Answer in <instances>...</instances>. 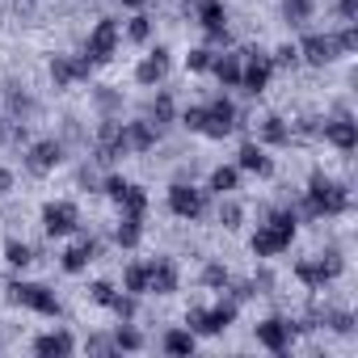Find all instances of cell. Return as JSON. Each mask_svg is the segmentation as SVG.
Instances as JSON below:
<instances>
[{"label": "cell", "instance_id": "19", "mask_svg": "<svg viewBox=\"0 0 358 358\" xmlns=\"http://www.w3.org/2000/svg\"><path fill=\"white\" fill-rule=\"evenodd\" d=\"M324 135H329V143H337V148H354V143H358V127H354L350 118L329 122V127H324Z\"/></svg>", "mask_w": 358, "mask_h": 358}, {"label": "cell", "instance_id": "17", "mask_svg": "<svg viewBox=\"0 0 358 358\" xmlns=\"http://www.w3.org/2000/svg\"><path fill=\"white\" fill-rule=\"evenodd\" d=\"M85 72H89V59H64V55L51 59V76H55V85H72V80L85 76Z\"/></svg>", "mask_w": 358, "mask_h": 358}, {"label": "cell", "instance_id": "34", "mask_svg": "<svg viewBox=\"0 0 358 358\" xmlns=\"http://www.w3.org/2000/svg\"><path fill=\"white\" fill-rule=\"evenodd\" d=\"M93 299L110 308V303H114V287H110V282H93Z\"/></svg>", "mask_w": 358, "mask_h": 358}, {"label": "cell", "instance_id": "20", "mask_svg": "<svg viewBox=\"0 0 358 358\" xmlns=\"http://www.w3.org/2000/svg\"><path fill=\"white\" fill-rule=\"evenodd\" d=\"M93 253H97V245H93V241H80V245H72V249L64 253V270H68V274L85 270V266L93 262Z\"/></svg>", "mask_w": 358, "mask_h": 358}, {"label": "cell", "instance_id": "11", "mask_svg": "<svg viewBox=\"0 0 358 358\" xmlns=\"http://www.w3.org/2000/svg\"><path fill=\"white\" fill-rule=\"evenodd\" d=\"M43 228H47L51 236L72 232V228H76V207H72V203H51V207L43 211Z\"/></svg>", "mask_w": 358, "mask_h": 358}, {"label": "cell", "instance_id": "9", "mask_svg": "<svg viewBox=\"0 0 358 358\" xmlns=\"http://www.w3.org/2000/svg\"><path fill=\"white\" fill-rule=\"evenodd\" d=\"M106 194H110L114 203H122L131 215H143V207H148L143 190H139V186H131V182H122V177H110V182H106Z\"/></svg>", "mask_w": 358, "mask_h": 358}, {"label": "cell", "instance_id": "40", "mask_svg": "<svg viewBox=\"0 0 358 358\" xmlns=\"http://www.w3.org/2000/svg\"><path fill=\"white\" fill-rule=\"evenodd\" d=\"M152 114H156V118H160V122H164V118H169V114H173V101H169V97H160V101H156V106H152Z\"/></svg>", "mask_w": 358, "mask_h": 358}, {"label": "cell", "instance_id": "39", "mask_svg": "<svg viewBox=\"0 0 358 358\" xmlns=\"http://www.w3.org/2000/svg\"><path fill=\"white\" fill-rule=\"evenodd\" d=\"M110 308H114L118 316H131V312H135V303H131L127 295H114V303H110Z\"/></svg>", "mask_w": 358, "mask_h": 358}, {"label": "cell", "instance_id": "7", "mask_svg": "<svg viewBox=\"0 0 358 358\" xmlns=\"http://www.w3.org/2000/svg\"><path fill=\"white\" fill-rule=\"evenodd\" d=\"M169 207H173V215L194 220V215H203L207 199H203V190H194V186H173V190H169Z\"/></svg>", "mask_w": 358, "mask_h": 358}, {"label": "cell", "instance_id": "25", "mask_svg": "<svg viewBox=\"0 0 358 358\" xmlns=\"http://www.w3.org/2000/svg\"><path fill=\"white\" fill-rule=\"evenodd\" d=\"M211 68H215V76H220L224 85H236V80H241V59H236V55H224V59H211Z\"/></svg>", "mask_w": 358, "mask_h": 358}, {"label": "cell", "instance_id": "41", "mask_svg": "<svg viewBox=\"0 0 358 358\" xmlns=\"http://www.w3.org/2000/svg\"><path fill=\"white\" fill-rule=\"evenodd\" d=\"M224 224H228V228H236V224H241V207H236V203H228V207H224Z\"/></svg>", "mask_w": 358, "mask_h": 358}, {"label": "cell", "instance_id": "47", "mask_svg": "<svg viewBox=\"0 0 358 358\" xmlns=\"http://www.w3.org/2000/svg\"><path fill=\"white\" fill-rule=\"evenodd\" d=\"M0 139H5V127H0Z\"/></svg>", "mask_w": 358, "mask_h": 358}, {"label": "cell", "instance_id": "24", "mask_svg": "<svg viewBox=\"0 0 358 358\" xmlns=\"http://www.w3.org/2000/svg\"><path fill=\"white\" fill-rule=\"evenodd\" d=\"M127 131V148H152L156 143V131L148 127V122H131V127H122Z\"/></svg>", "mask_w": 358, "mask_h": 358}, {"label": "cell", "instance_id": "29", "mask_svg": "<svg viewBox=\"0 0 358 358\" xmlns=\"http://www.w3.org/2000/svg\"><path fill=\"white\" fill-rule=\"evenodd\" d=\"M211 190H220V194L224 190H236V169H215L211 173Z\"/></svg>", "mask_w": 358, "mask_h": 358}, {"label": "cell", "instance_id": "22", "mask_svg": "<svg viewBox=\"0 0 358 358\" xmlns=\"http://www.w3.org/2000/svg\"><path fill=\"white\" fill-rule=\"evenodd\" d=\"M241 169H249V173H262V177H266V173H270V156H266L262 148L245 143V148H241Z\"/></svg>", "mask_w": 358, "mask_h": 358}, {"label": "cell", "instance_id": "37", "mask_svg": "<svg viewBox=\"0 0 358 358\" xmlns=\"http://www.w3.org/2000/svg\"><path fill=\"white\" fill-rule=\"evenodd\" d=\"M190 68H194V72L211 68V51H190Z\"/></svg>", "mask_w": 358, "mask_h": 358}, {"label": "cell", "instance_id": "23", "mask_svg": "<svg viewBox=\"0 0 358 358\" xmlns=\"http://www.w3.org/2000/svg\"><path fill=\"white\" fill-rule=\"evenodd\" d=\"M34 350L38 354H72V337L68 333H47V337L34 341Z\"/></svg>", "mask_w": 358, "mask_h": 358}, {"label": "cell", "instance_id": "43", "mask_svg": "<svg viewBox=\"0 0 358 358\" xmlns=\"http://www.w3.org/2000/svg\"><path fill=\"white\" fill-rule=\"evenodd\" d=\"M207 282H211V287H220V282H228V274H224L220 266H207Z\"/></svg>", "mask_w": 358, "mask_h": 358}, {"label": "cell", "instance_id": "44", "mask_svg": "<svg viewBox=\"0 0 358 358\" xmlns=\"http://www.w3.org/2000/svg\"><path fill=\"white\" fill-rule=\"evenodd\" d=\"M9 190H13V173L0 169V194H9Z\"/></svg>", "mask_w": 358, "mask_h": 358}, {"label": "cell", "instance_id": "2", "mask_svg": "<svg viewBox=\"0 0 358 358\" xmlns=\"http://www.w3.org/2000/svg\"><path fill=\"white\" fill-rule=\"evenodd\" d=\"M345 190L337 186V182H329V177H312V186H308V207L316 211V215H337V211H345Z\"/></svg>", "mask_w": 358, "mask_h": 358}, {"label": "cell", "instance_id": "10", "mask_svg": "<svg viewBox=\"0 0 358 358\" xmlns=\"http://www.w3.org/2000/svg\"><path fill=\"white\" fill-rule=\"evenodd\" d=\"M270 72H274V64H270V55H249V64L241 68V85L249 89V93H262L266 85H270Z\"/></svg>", "mask_w": 358, "mask_h": 358}, {"label": "cell", "instance_id": "36", "mask_svg": "<svg viewBox=\"0 0 358 358\" xmlns=\"http://www.w3.org/2000/svg\"><path fill=\"white\" fill-rule=\"evenodd\" d=\"M354 47H358V30L350 26V30H345V34L337 38V51H354Z\"/></svg>", "mask_w": 358, "mask_h": 358}, {"label": "cell", "instance_id": "21", "mask_svg": "<svg viewBox=\"0 0 358 358\" xmlns=\"http://www.w3.org/2000/svg\"><path fill=\"white\" fill-rule=\"evenodd\" d=\"M164 72H169V59H164V51H156V55H148V59H143V64L135 68V76H139L143 85H156V80H160Z\"/></svg>", "mask_w": 358, "mask_h": 358}, {"label": "cell", "instance_id": "13", "mask_svg": "<svg viewBox=\"0 0 358 358\" xmlns=\"http://www.w3.org/2000/svg\"><path fill=\"white\" fill-rule=\"evenodd\" d=\"M299 51H303V59H308V64H329V59H337V38H324V34H308Z\"/></svg>", "mask_w": 358, "mask_h": 358}, {"label": "cell", "instance_id": "46", "mask_svg": "<svg viewBox=\"0 0 358 358\" xmlns=\"http://www.w3.org/2000/svg\"><path fill=\"white\" fill-rule=\"evenodd\" d=\"M127 5H143V0H127Z\"/></svg>", "mask_w": 358, "mask_h": 358}, {"label": "cell", "instance_id": "31", "mask_svg": "<svg viewBox=\"0 0 358 358\" xmlns=\"http://www.w3.org/2000/svg\"><path fill=\"white\" fill-rule=\"evenodd\" d=\"M312 0H287V22H308Z\"/></svg>", "mask_w": 358, "mask_h": 358}, {"label": "cell", "instance_id": "6", "mask_svg": "<svg viewBox=\"0 0 358 358\" xmlns=\"http://www.w3.org/2000/svg\"><path fill=\"white\" fill-rule=\"evenodd\" d=\"M308 287H324L329 278H337L341 274V257L337 253H324L320 262H299V270H295Z\"/></svg>", "mask_w": 358, "mask_h": 358}, {"label": "cell", "instance_id": "5", "mask_svg": "<svg viewBox=\"0 0 358 358\" xmlns=\"http://www.w3.org/2000/svg\"><path fill=\"white\" fill-rule=\"evenodd\" d=\"M114 47H118V26H114V22H101V26L89 34L85 59H89V64H106V59L114 55Z\"/></svg>", "mask_w": 358, "mask_h": 358}, {"label": "cell", "instance_id": "1", "mask_svg": "<svg viewBox=\"0 0 358 358\" xmlns=\"http://www.w3.org/2000/svg\"><path fill=\"white\" fill-rule=\"evenodd\" d=\"M291 236H295V215L278 211V215L253 236V253H257V257H274V253H282V249L291 245Z\"/></svg>", "mask_w": 358, "mask_h": 358}, {"label": "cell", "instance_id": "38", "mask_svg": "<svg viewBox=\"0 0 358 358\" xmlns=\"http://www.w3.org/2000/svg\"><path fill=\"white\" fill-rule=\"evenodd\" d=\"M118 345H122V350H135V345H139V333H135V329H118Z\"/></svg>", "mask_w": 358, "mask_h": 358}, {"label": "cell", "instance_id": "35", "mask_svg": "<svg viewBox=\"0 0 358 358\" xmlns=\"http://www.w3.org/2000/svg\"><path fill=\"white\" fill-rule=\"evenodd\" d=\"M148 34H152V26H148V17H135V22H131V38H135V43H143Z\"/></svg>", "mask_w": 358, "mask_h": 358}, {"label": "cell", "instance_id": "12", "mask_svg": "<svg viewBox=\"0 0 358 358\" xmlns=\"http://www.w3.org/2000/svg\"><path fill=\"white\" fill-rule=\"evenodd\" d=\"M127 152V131L122 127H101V139H97V160L110 164Z\"/></svg>", "mask_w": 358, "mask_h": 358}, {"label": "cell", "instance_id": "42", "mask_svg": "<svg viewBox=\"0 0 358 358\" xmlns=\"http://www.w3.org/2000/svg\"><path fill=\"white\" fill-rule=\"evenodd\" d=\"M186 127L190 131H203V110H186Z\"/></svg>", "mask_w": 358, "mask_h": 358}, {"label": "cell", "instance_id": "30", "mask_svg": "<svg viewBox=\"0 0 358 358\" xmlns=\"http://www.w3.org/2000/svg\"><path fill=\"white\" fill-rule=\"evenodd\" d=\"M127 291H148V266H131L127 270Z\"/></svg>", "mask_w": 358, "mask_h": 358}, {"label": "cell", "instance_id": "18", "mask_svg": "<svg viewBox=\"0 0 358 358\" xmlns=\"http://www.w3.org/2000/svg\"><path fill=\"white\" fill-rule=\"evenodd\" d=\"M199 17H203L211 38H224V5L220 0H199Z\"/></svg>", "mask_w": 358, "mask_h": 358}, {"label": "cell", "instance_id": "28", "mask_svg": "<svg viewBox=\"0 0 358 358\" xmlns=\"http://www.w3.org/2000/svg\"><path fill=\"white\" fill-rule=\"evenodd\" d=\"M164 350H169V354H190V350H194V337L177 329V333H169V337H164Z\"/></svg>", "mask_w": 358, "mask_h": 358}, {"label": "cell", "instance_id": "16", "mask_svg": "<svg viewBox=\"0 0 358 358\" xmlns=\"http://www.w3.org/2000/svg\"><path fill=\"white\" fill-rule=\"evenodd\" d=\"M257 341H262L266 350H282V345L291 341V324H287V320H262V324H257Z\"/></svg>", "mask_w": 358, "mask_h": 358}, {"label": "cell", "instance_id": "26", "mask_svg": "<svg viewBox=\"0 0 358 358\" xmlns=\"http://www.w3.org/2000/svg\"><path fill=\"white\" fill-rule=\"evenodd\" d=\"M118 245H122V249L139 245V215H131V211H127V220L118 224Z\"/></svg>", "mask_w": 358, "mask_h": 358}, {"label": "cell", "instance_id": "4", "mask_svg": "<svg viewBox=\"0 0 358 358\" xmlns=\"http://www.w3.org/2000/svg\"><path fill=\"white\" fill-rule=\"evenodd\" d=\"M236 127V110H232V101H215V106H207L203 110V135H211V139H224L228 131Z\"/></svg>", "mask_w": 358, "mask_h": 358}, {"label": "cell", "instance_id": "15", "mask_svg": "<svg viewBox=\"0 0 358 358\" xmlns=\"http://www.w3.org/2000/svg\"><path fill=\"white\" fill-rule=\"evenodd\" d=\"M26 164H30V173H38V177H43V173H51V169L59 164V148H55L51 139H43V143H34V148H30Z\"/></svg>", "mask_w": 358, "mask_h": 358}, {"label": "cell", "instance_id": "32", "mask_svg": "<svg viewBox=\"0 0 358 358\" xmlns=\"http://www.w3.org/2000/svg\"><path fill=\"white\" fill-rule=\"evenodd\" d=\"M262 131H266V139H270V143H282V139H287L282 118H266V127H262Z\"/></svg>", "mask_w": 358, "mask_h": 358}, {"label": "cell", "instance_id": "27", "mask_svg": "<svg viewBox=\"0 0 358 358\" xmlns=\"http://www.w3.org/2000/svg\"><path fill=\"white\" fill-rule=\"evenodd\" d=\"M5 262L22 270V266H30V262H34V253H30V245H22V241H9V245H5Z\"/></svg>", "mask_w": 358, "mask_h": 358}, {"label": "cell", "instance_id": "45", "mask_svg": "<svg viewBox=\"0 0 358 358\" xmlns=\"http://www.w3.org/2000/svg\"><path fill=\"white\" fill-rule=\"evenodd\" d=\"M358 13V0H341V17H354Z\"/></svg>", "mask_w": 358, "mask_h": 358}, {"label": "cell", "instance_id": "33", "mask_svg": "<svg viewBox=\"0 0 358 358\" xmlns=\"http://www.w3.org/2000/svg\"><path fill=\"white\" fill-rule=\"evenodd\" d=\"M295 59H299V51H295V47H278V51H274V59H270V64H282V68H291V64H295Z\"/></svg>", "mask_w": 358, "mask_h": 358}, {"label": "cell", "instance_id": "8", "mask_svg": "<svg viewBox=\"0 0 358 358\" xmlns=\"http://www.w3.org/2000/svg\"><path fill=\"white\" fill-rule=\"evenodd\" d=\"M232 316H236L232 308H211V312H207V308H190L186 320H190V329H199V333H224V329L232 324Z\"/></svg>", "mask_w": 358, "mask_h": 358}, {"label": "cell", "instance_id": "3", "mask_svg": "<svg viewBox=\"0 0 358 358\" xmlns=\"http://www.w3.org/2000/svg\"><path fill=\"white\" fill-rule=\"evenodd\" d=\"M9 295H13L22 308H34V312H43V316H55V312H59L55 295H51L47 287H38V282H13Z\"/></svg>", "mask_w": 358, "mask_h": 358}, {"label": "cell", "instance_id": "14", "mask_svg": "<svg viewBox=\"0 0 358 358\" xmlns=\"http://www.w3.org/2000/svg\"><path fill=\"white\" fill-rule=\"evenodd\" d=\"M148 291H156V295H173V291H177V270H173V262H152V266H148Z\"/></svg>", "mask_w": 358, "mask_h": 358}]
</instances>
